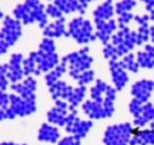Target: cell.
<instances>
[{"label":"cell","instance_id":"obj_11","mask_svg":"<svg viewBox=\"0 0 154 145\" xmlns=\"http://www.w3.org/2000/svg\"><path fill=\"white\" fill-rule=\"evenodd\" d=\"M95 27H96V39H98L103 45L109 44L112 35L118 30V22L115 19L109 21H101V19H94Z\"/></svg>","mask_w":154,"mask_h":145},{"label":"cell","instance_id":"obj_48","mask_svg":"<svg viewBox=\"0 0 154 145\" xmlns=\"http://www.w3.org/2000/svg\"><path fill=\"white\" fill-rule=\"evenodd\" d=\"M88 3H91V1H96V0H86Z\"/></svg>","mask_w":154,"mask_h":145},{"label":"cell","instance_id":"obj_6","mask_svg":"<svg viewBox=\"0 0 154 145\" xmlns=\"http://www.w3.org/2000/svg\"><path fill=\"white\" fill-rule=\"evenodd\" d=\"M92 126H94L92 120H82L78 116V110L73 109V110H69L68 120L64 126V129L67 133L83 139L89 134Z\"/></svg>","mask_w":154,"mask_h":145},{"label":"cell","instance_id":"obj_19","mask_svg":"<svg viewBox=\"0 0 154 145\" xmlns=\"http://www.w3.org/2000/svg\"><path fill=\"white\" fill-rule=\"evenodd\" d=\"M60 135L58 128L51 123H43L38 131V139L44 143H57Z\"/></svg>","mask_w":154,"mask_h":145},{"label":"cell","instance_id":"obj_24","mask_svg":"<svg viewBox=\"0 0 154 145\" xmlns=\"http://www.w3.org/2000/svg\"><path fill=\"white\" fill-rule=\"evenodd\" d=\"M86 94V87L85 86H79L73 88V92L70 94V97L68 98V104H69V110H73V109H76V106H79Z\"/></svg>","mask_w":154,"mask_h":145},{"label":"cell","instance_id":"obj_35","mask_svg":"<svg viewBox=\"0 0 154 145\" xmlns=\"http://www.w3.org/2000/svg\"><path fill=\"white\" fill-rule=\"evenodd\" d=\"M149 39V25H140L137 29V45L141 46Z\"/></svg>","mask_w":154,"mask_h":145},{"label":"cell","instance_id":"obj_27","mask_svg":"<svg viewBox=\"0 0 154 145\" xmlns=\"http://www.w3.org/2000/svg\"><path fill=\"white\" fill-rule=\"evenodd\" d=\"M23 72H24V76H38V69H36V63L34 61V58L29 55L27 58L23 59Z\"/></svg>","mask_w":154,"mask_h":145},{"label":"cell","instance_id":"obj_39","mask_svg":"<svg viewBox=\"0 0 154 145\" xmlns=\"http://www.w3.org/2000/svg\"><path fill=\"white\" fill-rule=\"evenodd\" d=\"M134 21L138 24V27H140V25H149L150 18H149V15H142V16L137 15V16H135Z\"/></svg>","mask_w":154,"mask_h":145},{"label":"cell","instance_id":"obj_4","mask_svg":"<svg viewBox=\"0 0 154 145\" xmlns=\"http://www.w3.org/2000/svg\"><path fill=\"white\" fill-rule=\"evenodd\" d=\"M135 127L130 122L110 125L103 134V145H129Z\"/></svg>","mask_w":154,"mask_h":145},{"label":"cell","instance_id":"obj_5","mask_svg":"<svg viewBox=\"0 0 154 145\" xmlns=\"http://www.w3.org/2000/svg\"><path fill=\"white\" fill-rule=\"evenodd\" d=\"M82 109L84 114L89 116L90 120L108 119V117H112L115 111L114 102L107 98H104L103 103H98L92 99H89L82 104Z\"/></svg>","mask_w":154,"mask_h":145},{"label":"cell","instance_id":"obj_46","mask_svg":"<svg viewBox=\"0 0 154 145\" xmlns=\"http://www.w3.org/2000/svg\"><path fill=\"white\" fill-rule=\"evenodd\" d=\"M149 128H150V129H153V131H154V120H153V121H152V122H150V123H149Z\"/></svg>","mask_w":154,"mask_h":145},{"label":"cell","instance_id":"obj_28","mask_svg":"<svg viewBox=\"0 0 154 145\" xmlns=\"http://www.w3.org/2000/svg\"><path fill=\"white\" fill-rule=\"evenodd\" d=\"M136 5H137L136 0H120V1H118L114 5L115 13L119 16L125 12H131V10L136 7Z\"/></svg>","mask_w":154,"mask_h":145},{"label":"cell","instance_id":"obj_34","mask_svg":"<svg viewBox=\"0 0 154 145\" xmlns=\"http://www.w3.org/2000/svg\"><path fill=\"white\" fill-rule=\"evenodd\" d=\"M143 104H144V103L140 102V100L136 99V98H132L131 102L129 103V111H130V114L134 116V119H136V117H138V116L141 115L142 109H143Z\"/></svg>","mask_w":154,"mask_h":145},{"label":"cell","instance_id":"obj_32","mask_svg":"<svg viewBox=\"0 0 154 145\" xmlns=\"http://www.w3.org/2000/svg\"><path fill=\"white\" fill-rule=\"evenodd\" d=\"M102 53H103V57L109 61H119V55H118V51H117V47H115L112 43L104 45L103 50H102Z\"/></svg>","mask_w":154,"mask_h":145},{"label":"cell","instance_id":"obj_42","mask_svg":"<svg viewBox=\"0 0 154 145\" xmlns=\"http://www.w3.org/2000/svg\"><path fill=\"white\" fill-rule=\"evenodd\" d=\"M9 47H10V46H9L4 40L0 39V56L5 55V53L8 52V50H9Z\"/></svg>","mask_w":154,"mask_h":145},{"label":"cell","instance_id":"obj_14","mask_svg":"<svg viewBox=\"0 0 154 145\" xmlns=\"http://www.w3.org/2000/svg\"><path fill=\"white\" fill-rule=\"evenodd\" d=\"M23 55L22 53H14L11 55L9 59V71H8V79L11 84H17L21 82L24 78V72H23Z\"/></svg>","mask_w":154,"mask_h":145},{"label":"cell","instance_id":"obj_26","mask_svg":"<svg viewBox=\"0 0 154 145\" xmlns=\"http://www.w3.org/2000/svg\"><path fill=\"white\" fill-rule=\"evenodd\" d=\"M137 63L140 68L143 69H153L154 68V51H138L136 55Z\"/></svg>","mask_w":154,"mask_h":145},{"label":"cell","instance_id":"obj_43","mask_svg":"<svg viewBox=\"0 0 154 145\" xmlns=\"http://www.w3.org/2000/svg\"><path fill=\"white\" fill-rule=\"evenodd\" d=\"M149 38H150L152 43H154V25L149 27Z\"/></svg>","mask_w":154,"mask_h":145},{"label":"cell","instance_id":"obj_22","mask_svg":"<svg viewBox=\"0 0 154 145\" xmlns=\"http://www.w3.org/2000/svg\"><path fill=\"white\" fill-rule=\"evenodd\" d=\"M153 120H154V104H152L150 102H147L143 104L141 115L134 119V126L137 128H142L149 125Z\"/></svg>","mask_w":154,"mask_h":145},{"label":"cell","instance_id":"obj_40","mask_svg":"<svg viewBox=\"0 0 154 145\" xmlns=\"http://www.w3.org/2000/svg\"><path fill=\"white\" fill-rule=\"evenodd\" d=\"M8 71H9V64H0V78H8Z\"/></svg>","mask_w":154,"mask_h":145},{"label":"cell","instance_id":"obj_16","mask_svg":"<svg viewBox=\"0 0 154 145\" xmlns=\"http://www.w3.org/2000/svg\"><path fill=\"white\" fill-rule=\"evenodd\" d=\"M43 35L44 38H50V39L68 36V30L66 28V18L62 17L60 19L54 21L52 23H49L43 29Z\"/></svg>","mask_w":154,"mask_h":145},{"label":"cell","instance_id":"obj_13","mask_svg":"<svg viewBox=\"0 0 154 145\" xmlns=\"http://www.w3.org/2000/svg\"><path fill=\"white\" fill-rule=\"evenodd\" d=\"M153 91H154V80L141 79L131 86V96L142 103L149 102Z\"/></svg>","mask_w":154,"mask_h":145},{"label":"cell","instance_id":"obj_3","mask_svg":"<svg viewBox=\"0 0 154 145\" xmlns=\"http://www.w3.org/2000/svg\"><path fill=\"white\" fill-rule=\"evenodd\" d=\"M67 30H68V36H70L72 39H74L80 45H86L96 40L92 23L82 16L73 18L68 23Z\"/></svg>","mask_w":154,"mask_h":145},{"label":"cell","instance_id":"obj_7","mask_svg":"<svg viewBox=\"0 0 154 145\" xmlns=\"http://www.w3.org/2000/svg\"><path fill=\"white\" fill-rule=\"evenodd\" d=\"M22 36V22L15 17L5 16L3 19V28L0 29V39L9 46H14Z\"/></svg>","mask_w":154,"mask_h":145},{"label":"cell","instance_id":"obj_15","mask_svg":"<svg viewBox=\"0 0 154 145\" xmlns=\"http://www.w3.org/2000/svg\"><path fill=\"white\" fill-rule=\"evenodd\" d=\"M54 4L63 12V15L73 12H79L80 15H84L89 6L86 0H54Z\"/></svg>","mask_w":154,"mask_h":145},{"label":"cell","instance_id":"obj_8","mask_svg":"<svg viewBox=\"0 0 154 145\" xmlns=\"http://www.w3.org/2000/svg\"><path fill=\"white\" fill-rule=\"evenodd\" d=\"M10 109L16 117L29 116L36 111V99H24L16 93H11Z\"/></svg>","mask_w":154,"mask_h":145},{"label":"cell","instance_id":"obj_36","mask_svg":"<svg viewBox=\"0 0 154 145\" xmlns=\"http://www.w3.org/2000/svg\"><path fill=\"white\" fill-rule=\"evenodd\" d=\"M45 11H46V15H48L49 17L54 18L55 21L63 17V12H62L55 4H49V5L45 7Z\"/></svg>","mask_w":154,"mask_h":145},{"label":"cell","instance_id":"obj_12","mask_svg":"<svg viewBox=\"0 0 154 145\" xmlns=\"http://www.w3.org/2000/svg\"><path fill=\"white\" fill-rule=\"evenodd\" d=\"M38 82L33 76H27L24 80L17 84H11L10 88L14 91V93L21 96L24 99H36L35 91H36Z\"/></svg>","mask_w":154,"mask_h":145},{"label":"cell","instance_id":"obj_41","mask_svg":"<svg viewBox=\"0 0 154 145\" xmlns=\"http://www.w3.org/2000/svg\"><path fill=\"white\" fill-rule=\"evenodd\" d=\"M141 1L146 5V10L148 12H150L154 9V0H141Z\"/></svg>","mask_w":154,"mask_h":145},{"label":"cell","instance_id":"obj_38","mask_svg":"<svg viewBox=\"0 0 154 145\" xmlns=\"http://www.w3.org/2000/svg\"><path fill=\"white\" fill-rule=\"evenodd\" d=\"M57 145H82V139L75 135L63 137L57 141Z\"/></svg>","mask_w":154,"mask_h":145},{"label":"cell","instance_id":"obj_21","mask_svg":"<svg viewBox=\"0 0 154 145\" xmlns=\"http://www.w3.org/2000/svg\"><path fill=\"white\" fill-rule=\"evenodd\" d=\"M115 13L114 4L112 0H106L102 4H100L92 12L94 19H101V21H109L113 18Z\"/></svg>","mask_w":154,"mask_h":145},{"label":"cell","instance_id":"obj_20","mask_svg":"<svg viewBox=\"0 0 154 145\" xmlns=\"http://www.w3.org/2000/svg\"><path fill=\"white\" fill-rule=\"evenodd\" d=\"M68 114H69V110L54 106V108H51L50 110L48 111L46 117H48L49 123H51L54 126L64 127L66 123H67V120H68Z\"/></svg>","mask_w":154,"mask_h":145},{"label":"cell","instance_id":"obj_47","mask_svg":"<svg viewBox=\"0 0 154 145\" xmlns=\"http://www.w3.org/2000/svg\"><path fill=\"white\" fill-rule=\"evenodd\" d=\"M4 18V13H3V11L2 10H0V21H2Z\"/></svg>","mask_w":154,"mask_h":145},{"label":"cell","instance_id":"obj_29","mask_svg":"<svg viewBox=\"0 0 154 145\" xmlns=\"http://www.w3.org/2000/svg\"><path fill=\"white\" fill-rule=\"evenodd\" d=\"M122 63H123L124 68H125L128 71H131V72H138V70H140V65H138V63H137L136 56H135L134 53H131V52L123 57Z\"/></svg>","mask_w":154,"mask_h":145},{"label":"cell","instance_id":"obj_17","mask_svg":"<svg viewBox=\"0 0 154 145\" xmlns=\"http://www.w3.org/2000/svg\"><path fill=\"white\" fill-rule=\"evenodd\" d=\"M49 92L54 100H57V99L68 100V98L70 97V94L73 92V87L70 85H68L67 82L58 80L57 82L49 86Z\"/></svg>","mask_w":154,"mask_h":145},{"label":"cell","instance_id":"obj_33","mask_svg":"<svg viewBox=\"0 0 154 145\" xmlns=\"http://www.w3.org/2000/svg\"><path fill=\"white\" fill-rule=\"evenodd\" d=\"M39 51L44 52V53H54L56 52V44L54 41V39L50 38H44L40 44H39Z\"/></svg>","mask_w":154,"mask_h":145},{"label":"cell","instance_id":"obj_45","mask_svg":"<svg viewBox=\"0 0 154 145\" xmlns=\"http://www.w3.org/2000/svg\"><path fill=\"white\" fill-rule=\"evenodd\" d=\"M149 18H150V21L154 23V9H153V10L149 12Z\"/></svg>","mask_w":154,"mask_h":145},{"label":"cell","instance_id":"obj_31","mask_svg":"<svg viewBox=\"0 0 154 145\" xmlns=\"http://www.w3.org/2000/svg\"><path fill=\"white\" fill-rule=\"evenodd\" d=\"M95 75H96L95 71L92 69H89V70H85V71L80 72L75 81L79 84V86H86V85L91 84L95 80Z\"/></svg>","mask_w":154,"mask_h":145},{"label":"cell","instance_id":"obj_2","mask_svg":"<svg viewBox=\"0 0 154 145\" xmlns=\"http://www.w3.org/2000/svg\"><path fill=\"white\" fill-rule=\"evenodd\" d=\"M61 62H63L67 65L69 76L76 80L80 72L89 70L91 68L94 63V58L89 53V47H84L79 51H74L63 56Z\"/></svg>","mask_w":154,"mask_h":145},{"label":"cell","instance_id":"obj_30","mask_svg":"<svg viewBox=\"0 0 154 145\" xmlns=\"http://www.w3.org/2000/svg\"><path fill=\"white\" fill-rule=\"evenodd\" d=\"M10 106V94L0 91V121L8 120V109Z\"/></svg>","mask_w":154,"mask_h":145},{"label":"cell","instance_id":"obj_37","mask_svg":"<svg viewBox=\"0 0 154 145\" xmlns=\"http://www.w3.org/2000/svg\"><path fill=\"white\" fill-rule=\"evenodd\" d=\"M134 18H135V15H134L132 12H125V13L119 15V16H118V19H117V22H118V28H120V27H126L131 21H134Z\"/></svg>","mask_w":154,"mask_h":145},{"label":"cell","instance_id":"obj_1","mask_svg":"<svg viewBox=\"0 0 154 145\" xmlns=\"http://www.w3.org/2000/svg\"><path fill=\"white\" fill-rule=\"evenodd\" d=\"M44 4L40 0H24V3L15 6L12 13L14 17L22 22V24L38 23L40 28H45L48 23V15Z\"/></svg>","mask_w":154,"mask_h":145},{"label":"cell","instance_id":"obj_9","mask_svg":"<svg viewBox=\"0 0 154 145\" xmlns=\"http://www.w3.org/2000/svg\"><path fill=\"white\" fill-rule=\"evenodd\" d=\"M35 63H36V69H38V76L43 72H49L51 71L54 68H56L61 62H60V57L56 52L54 53H44L42 51H33L29 53Z\"/></svg>","mask_w":154,"mask_h":145},{"label":"cell","instance_id":"obj_25","mask_svg":"<svg viewBox=\"0 0 154 145\" xmlns=\"http://www.w3.org/2000/svg\"><path fill=\"white\" fill-rule=\"evenodd\" d=\"M67 71H68L67 65H66L63 62H61L56 68H54L51 71L46 72V74H45V82H46L48 87L51 86L52 84L57 82V81L60 80V78L64 74V72H67Z\"/></svg>","mask_w":154,"mask_h":145},{"label":"cell","instance_id":"obj_23","mask_svg":"<svg viewBox=\"0 0 154 145\" xmlns=\"http://www.w3.org/2000/svg\"><path fill=\"white\" fill-rule=\"evenodd\" d=\"M108 86L109 85L106 84L103 80L97 79L96 82H95V85L90 90V97H91V99L95 100V102H98V103H103Z\"/></svg>","mask_w":154,"mask_h":145},{"label":"cell","instance_id":"obj_18","mask_svg":"<svg viewBox=\"0 0 154 145\" xmlns=\"http://www.w3.org/2000/svg\"><path fill=\"white\" fill-rule=\"evenodd\" d=\"M129 145H154V131L150 128L141 129L135 127V132Z\"/></svg>","mask_w":154,"mask_h":145},{"label":"cell","instance_id":"obj_44","mask_svg":"<svg viewBox=\"0 0 154 145\" xmlns=\"http://www.w3.org/2000/svg\"><path fill=\"white\" fill-rule=\"evenodd\" d=\"M0 145H27V144H16L12 141H3V143H0Z\"/></svg>","mask_w":154,"mask_h":145},{"label":"cell","instance_id":"obj_10","mask_svg":"<svg viewBox=\"0 0 154 145\" xmlns=\"http://www.w3.org/2000/svg\"><path fill=\"white\" fill-rule=\"evenodd\" d=\"M108 67H109L113 87L117 91L124 90V87L129 82V74L128 70L124 68L122 61H109Z\"/></svg>","mask_w":154,"mask_h":145}]
</instances>
